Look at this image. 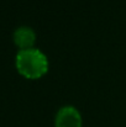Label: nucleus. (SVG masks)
Returning a JSON list of instances; mask_svg holds the SVG:
<instances>
[{
	"label": "nucleus",
	"instance_id": "obj_1",
	"mask_svg": "<svg viewBox=\"0 0 126 127\" xmlns=\"http://www.w3.org/2000/svg\"><path fill=\"white\" fill-rule=\"evenodd\" d=\"M15 64L20 74L26 78H40L48 70V58L40 48L20 49L15 57Z\"/></svg>",
	"mask_w": 126,
	"mask_h": 127
},
{
	"label": "nucleus",
	"instance_id": "obj_2",
	"mask_svg": "<svg viewBox=\"0 0 126 127\" xmlns=\"http://www.w3.org/2000/svg\"><path fill=\"white\" fill-rule=\"evenodd\" d=\"M82 114L73 105H63L56 112L54 127H82Z\"/></svg>",
	"mask_w": 126,
	"mask_h": 127
},
{
	"label": "nucleus",
	"instance_id": "obj_3",
	"mask_svg": "<svg viewBox=\"0 0 126 127\" xmlns=\"http://www.w3.org/2000/svg\"><path fill=\"white\" fill-rule=\"evenodd\" d=\"M14 42L20 49H26L34 47L36 42V32L32 27L22 25L19 26L14 32Z\"/></svg>",
	"mask_w": 126,
	"mask_h": 127
}]
</instances>
